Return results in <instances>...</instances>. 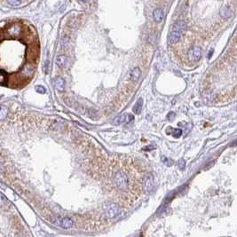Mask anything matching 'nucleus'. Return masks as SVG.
Masks as SVG:
<instances>
[{"label": "nucleus", "mask_w": 237, "mask_h": 237, "mask_svg": "<svg viewBox=\"0 0 237 237\" xmlns=\"http://www.w3.org/2000/svg\"><path fill=\"white\" fill-rule=\"evenodd\" d=\"M105 211L109 218H115L121 214V209L118 204L115 203H109L105 205Z\"/></svg>", "instance_id": "obj_1"}, {"label": "nucleus", "mask_w": 237, "mask_h": 237, "mask_svg": "<svg viewBox=\"0 0 237 237\" xmlns=\"http://www.w3.org/2000/svg\"><path fill=\"white\" fill-rule=\"evenodd\" d=\"M115 182L118 188L120 189H126L128 186V178L123 172H116L115 175Z\"/></svg>", "instance_id": "obj_2"}, {"label": "nucleus", "mask_w": 237, "mask_h": 237, "mask_svg": "<svg viewBox=\"0 0 237 237\" xmlns=\"http://www.w3.org/2000/svg\"><path fill=\"white\" fill-rule=\"evenodd\" d=\"M51 221L63 228H70L73 226V220L68 217L54 218H51Z\"/></svg>", "instance_id": "obj_3"}, {"label": "nucleus", "mask_w": 237, "mask_h": 237, "mask_svg": "<svg viewBox=\"0 0 237 237\" xmlns=\"http://www.w3.org/2000/svg\"><path fill=\"white\" fill-rule=\"evenodd\" d=\"M201 55H202V49L197 45L193 46L187 53V57L190 61H199L201 58Z\"/></svg>", "instance_id": "obj_4"}, {"label": "nucleus", "mask_w": 237, "mask_h": 237, "mask_svg": "<svg viewBox=\"0 0 237 237\" xmlns=\"http://www.w3.org/2000/svg\"><path fill=\"white\" fill-rule=\"evenodd\" d=\"M181 36H182V32L180 31H178V30H172L169 35V43L171 44V45H174V44H177L179 41L180 40L181 38Z\"/></svg>", "instance_id": "obj_5"}, {"label": "nucleus", "mask_w": 237, "mask_h": 237, "mask_svg": "<svg viewBox=\"0 0 237 237\" xmlns=\"http://www.w3.org/2000/svg\"><path fill=\"white\" fill-rule=\"evenodd\" d=\"M144 187L147 191H150L154 187V179L151 174L148 173L144 179Z\"/></svg>", "instance_id": "obj_6"}, {"label": "nucleus", "mask_w": 237, "mask_h": 237, "mask_svg": "<svg viewBox=\"0 0 237 237\" xmlns=\"http://www.w3.org/2000/svg\"><path fill=\"white\" fill-rule=\"evenodd\" d=\"M233 11L231 10L229 7L227 6H224L222 7L220 10H219V15H220V17L222 18V19H225V20H226V19H229L230 17L233 16Z\"/></svg>", "instance_id": "obj_7"}, {"label": "nucleus", "mask_w": 237, "mask_h": 237, "mask_svg": "<svg viewBox=\"0 0 237 237\" xmlns=\"http://www.w3.org/2000/svg\"><path fill=\"white\" fill-rule=\"evenodd\" d=\"M56 64L60 68H65L68 64V57L66 55H59L56 59Z\"/></svg>", "instance_id": "obj_8"}, {"label": "nucleus", "mask_w": 237, "mask_h": 237, "mask_svg": "<svg viewBox=\"0 0 237 237\" xmlns=\"http://www.w3.org/2000/svg\"><path fill=\"white\" fill-rule=\"evenodd\" d=\"M153 18L156 22H161L163 19V11L161 8H156L153 12Z\"/></svg>", "instance_id": "obj_9"}, {"label": "nucleus", "mask_w": 237, "mask_h": 237, "mask_svg": "<svg viewBox=\"0 0 237 237\" xmlns=\"http://www.w3.org/2000/svg\"><path fill=\"white\" fill-rule=\"evenodd\" d=\"M54 84L55 87H56V89L58 91L62 92V91L65 90V80L62 77H61V76H58L57 78H55Z\"/></svg>", "instance_id": "obj_10"}, {"label": "nucleus", "mask_w": 237, "mask_h": 237, "mask_svg": "<svg viewBox=\"0 0 237 237\" xmlns=\"http://www.w3.org/2000/svg\"><path fill=\"white\" fill-rule=\"evenodd\" d=\"M186 28H187V22L183 20L177 21L173 25V30H178V31L183 32Z\"/></svg>", "instance_id": "obj_11"}, {"label": "nucleus", "mask_w": 237, "mask_h": 237, "mask_svg": "<svg viewBox=\"0 0 237 237\" xmlns=\"http://www.w3.org/2000/svg\"><path fill=\"white\" fill-rule=\"evenodd\" d=\"M140 74H141L140 69L139 68H134L131 70V80L134 82L137 81V80L140 78Z\"/></svg>", "instance_id": "obj_12"}, {"label": "nucleus", "mask_w": 237, "mask_h": 237, "mask_svg": "<svg viewBox=\"0 0 237 237\" xmlns=\"http://www.w3.org/2000/svg\"><path fill=\"white\" fill-rule=\"evenodd\" d=\"M142 104H143V100L142 99H139L137 102H136L135 106L133 107V112L135 114H140L141 109H142Z\"/></svg>", "instance_id": "obj_13"}, {"label": "nucleus", "mask_w": 237, "mask_h": 237, "mask_svg": "<svg viewBox=\"0 0 237 237\" xmlns=\"http://www.w3.org/2000/svg\"><path fill=\"white\" fill-rule=\"evenodd\" d=\"M114 122H115V124H119V123H123L127 122V115H119V116H117L115 120H114Z\"/></svg>", "instance_id": "obj_14"}, {"label": "nucleus", "mask_w": 237, "mask_h": 237, "mask_svg": "<svg viewBox=\"0 0 237 237\" xmlns=\"http://www.w3.org/2000/svg\"><path fill=\"white\" fill-rule=\"evenodd\" d=\"M7 2L12 6H20V4H21L22 0H7Z\"/></svg>", "instance_id": "obj_15"}, {"label": "nucleus", "mask_w": 237, "mask_h": 237, "mask_svg": "<svg viewBox=\"0 0 237 237\" xmlns=\"http://www.w3.org/2000/svg\"><path fill=\"white\" fill-rule=\"evenodd\" d=\"M181 135H182V130L181 129H175L172 131V136L174 138H179Z\"/></svg>", "instance_id": "obj_16"}, {"label": "nucleus", "mask_w": 237, "mask_h": 237, "mask_svg": "<svg viewBox=\"0 0 237 237\" xmlns=\"http://www.w3.org/2000/svg\"><path fill=\"white\" fill-rule=\"evenodd\" d=\"M185 165H186V162H185L184 159H180V160L178 162V166H179V168L180 170L184 169V168H185Z\"/></svg>", "instance_id": "obj_17"}, {"label": "nucleus", "mask_w": 237, "mask_h": 237, "mask_svg": "<svg viewBox=\"0 0 237 237\" xmlns=\"http://www.w3.org/2000/svg\"><path fill=\"white\" fill-rule=\"evenodd\" d=\"M36 91L37 92V93H45V89L44 86H42V85H37V87H36Z\"/></svg>", "instance_id": "obj_18"}, {"label": "nucleus", "mask_w": 237, "mask_h": 237, "mask_svg": "<svg viewBox=\"0 0 237 237\" xmlns=\"http://www.w3.org/2000/svg\"><path fill=\"white\" fill-rule=\"evenodd\" d=\"M163 162L167 166H170L171 164H172V161L170 160V159H168V158H166V157H163Z\"/></svg>", "instance_id": "obj_19"}, {"label": "nucleus", "mask_w": 237, "mask_h": 237, "mask_svg": "<svg viewBox=\"0 0 237 237\" xmlns=\"http://www.w3.org/2000/svg\"><path fill=\"white\" fill-rule=\"evenodd\" d=\"M81 1H82V2H87L88 0H81Z\"/></svg>", "instance_id": "obj_20"}]
</instances>
